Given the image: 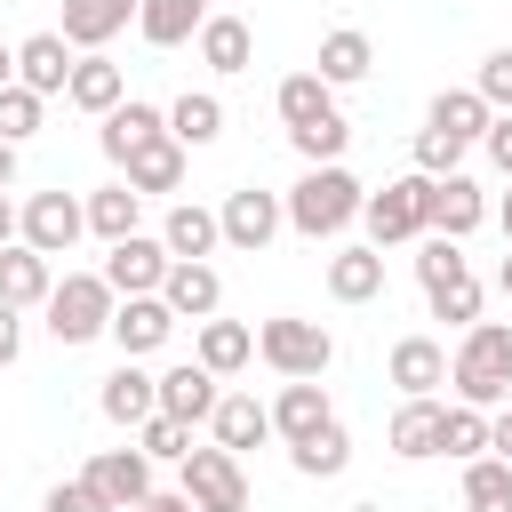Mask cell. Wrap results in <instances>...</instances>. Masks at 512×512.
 Returning <instances> with one entry per match:
<instances>
[{"instance_id":"37","label":"cell","mask_w":512,"mask_h":512,"mask_svg":"<svg viewBox=\"0 0 512 512\" xmlns=\"http://www.w3.org/2000/svg\"><path fill=\"white\" fill-rule=\"evenodd\" d=\"M464 512H512V464L504 456H472L464 464Z\"/></svg>"},{"instance_id":"13","label":"cell","mask_w":512,"mask_h":512,"mask_svg":"<svg viewBox=\"0 0 512 512\" xmlns=\"http://www.w3.org/2000/svg\"><path fill=\"white\" fill-rule=\"evenodd\" d=\"M488 224V192L456 168V176H432V216H424V232H440V240H472Z\"/></svg>"},{"instance_id":"49","label":"cell","mask_w":512,"mask_h":512,"mask_svg":"<svg viewBox=\"0 0 512 512\" xmlns=\"http://www.w3.org/2000/svg\"><path fill=\"white\" fill-rule=\"evenodd\" d=\"M488 456H504V464H512V400H504V408H488Z\"/></svg>"},{"instance_id":"6","label":"cell","mask_w":512,"mask_h":512,"mask_svg":"<svg viewBox=\"0 0 512 512\" xmlns=\"http://www.w3.org/2000/svg\"><path fill=\"white\" fill-rule=\"evenodd\" d=\"M80 232H88V208H80L64 184H56V192H32V200L16 208V240H24L32 256H72Z\"/></svg>"},{"instance_id":"4","label":"cell","mask_w":512,"mask_h":512,"mask_svg":"<svg viewBox=\"0 0 512 512\" xmlns=\"http://www.w3.org/2000/svg\"><path fill=\"white\" fill-rule=\"evenodd\" d=\"M112 304H120V296L104 288V272H64L40 312H48V336H56V344H96V336L112 328Z\"/></svg>"},{"instance_id":"34","label":"cell","mask_w":512,"mask_h":512,"mask_svg":"<svg viewBox=\"0 0 512 512\" xmlns=\"http://www.w3.org/2000/svg\"><path fill=\"white\" fill-rule=\"evenodd\" d=\"M272 104H280V120H288V136H296V128H312V120L336 112V88H328L320 72H288V80L272 88Z\"/></svg>"},{"instance_id":"15","label":"cell","mask_w":512,"mask_h":512,"mask_svg":"<svg viewBox=\"0 0 512 512\" xmlns=\"http://www.w3.org/2000/svg\"><path fill=\"white\" fill-rule=\"evenodd\" d=\"M96 408H104V424H120V432H136L144 416H160V376H152V368H136V360H120V368L104 376V392H96Z\"/></svg>"},{"instance_id":"16","label":"cell","mask_w":512,"mask_h":512,"mask_svg":"<svg viewBox=\"0 0 512 512\" xmlns=\"http://www.w3.org/2000/svg\"><path fill=\"white\" fill-rule=\"evenodd\" d=\"M72 48H64V32H32V40H16V88H32L40 104L48 96H64V80H72Z\"/></svg>"},{"instance_id":"44","label":"cell","mask_w":512,"mask_h":512,"mask_svg":"<svg viewBox=\"0 0 512 512\" xmlns=\"http://www.w3.org/2000/svg\"><path fill=\"white\" fill-rule=\"evenodd\" d=\"M472 96H480L488 112H512V48H488V56H480V72H472Z\"/></svg>"},{"instance_id":"22","label":"cell","mask_w":512,"mask_h":512,"mask_svg":"<svg viewBox=\"0 0 512 512\" xmlns=\"http://www.w3.org/2000/svg\"><path fill=\"white\" fill-rule=\"evenodd\" d=\"M160 304L176 312V320H216V304H224V280H216V264H168V280H160Z\"/></svg>"},{"instance_id":"1","label":"cell","mask_w":512,"mask_h":512,"mask_svg":"<svg viewBox=\"0 0 512 512\" xmlns=\"http://www.w3.org/2000/svg\"><path fill=\"white\" fill-rule=\"evenodd\" d=\"M360 200H368V184L336 160V168H304V176L280 192V216H288V232H304V240H336L344 224H360Z\"/></svg>"},{"instance_id":"10","label":"cell","mask_w":512,"mask_h":512,"mask_svg":"<svg viewBox=\"0 0 512 512\" xmlns=\"http://www.w3.org/2000/svg\"><path fill=\"white\" fill-rule=\"evenodd\" d=\"M80 480H88L112 512H136V504L152 496V456H144V448H96Z\"/></svg>"},{"instance_id":"5","label":"cell","mask_w":512,"mask_h":512,"mask_svg":"<svg viewBox=\"0 0 512 512\" xmlns=\"http://www.w3.org/2000/svg\"><path fill=\"white\" fill-rule=\"evenodd\" d=\"M424 216H432V176H392L384 192L360 200V224H368V248H400V240H424Z\"/></svg>"},{"instance_id":"33","label":"cell","mask_w":512,"mask_h":512,"mask_svg":"<svg viewBox=\"0 0 512 512\" xmlns=\"http://www.w3.org/2000/svg\"><path fill=\"white\" fill-rule=\"evenodd\" d=\"M488 120H496V112H488V104H480L472 88H440V96H432V112H424V128H440V136H456L464 152H472V144L488 136Z\"/></svg>"},{"instance_id":"12","label":"cell","mask_w":512,"mask_h":512,"mask_svg":"<svg viewBox=\"0 0 512 512\" xmlns=\"http://www.w3.org/2000/svg\"><path fill=\"white\" fill-rule=\"evenodd\" d=\"M128 24H136V0H64V24L56 32H64L72 56H104Z\"/></svg>"},{"instance_id":"7","label":"cell","mask_w":512,"mask_h":512,"mask_svg":"<svg viewBox=\"0 0 512 512\" xmlns=\"http://www.w3.org/2000/svg\"><path fill=\"white\" fill-rule=\"evenodd\" d=\"M184 504L192 512H248V472H240V456H224L216 440L208 448H184Z\"/></svg>"},{"instance_id":"19","label":"cell","mask_w":512,"mask_h":512,"mask_svg":"<svg viewBox=\"0 0 512 512\" xmlns=\"http://www.w3.org/2000/svg\"><path fill=\"white\" fill-rule=\"evenodd\" d=\"M272 408V432L296 448V440H312L320 424H336V408H328V384H312V376H296V384H280V400H264Z\"/></svg>"},{"instance_id":"51","label":"cell","mask_w":512,"mask_h":512,"mask_svg":"<svg viewBox=\"0 0 512 512\" xmlns=\"http://www.w3.org/2000/svg\"><path fill=\"white\" fill-rule=\"evenodd\" d=\"M8 240H16V200L0 192V248H8Z\"/></svg>"},{"instance_id":"2","label":"cell","mask_w":512,"mask_h":512,"mask_svg":"<svg viewBox=\"0 0 512 512\" xmlns=\"http://www.w3.org/2000/svg\"><path fill=\"white\" fill-rule=\"evenodd\" d=\"M448 384L464 408H504L512 400V328L504 320H472L456 360H448Z\"/></svg>"},{"instance_id":"39","label":"cell","mask_w":512,"mask_h":512,"mask_svg":"<svg viewBox=\"0 0 512 512\" xmlns=\"http://www.w3.org/2000/svg\"><path fill=\"white\" fill-rule=\"evenodd\" d=\"M288 144L304 152V168H336V160H344V144H352V120H344V112H328V120H312V128H296Z\"/></svg>"},{"instance_id":"43","label":"cell","mask_w":512,"mask_h":512,"mask_svg":"<svg viewBox=\"0 0 512 512\" xmlns=\"http://www.w3.org/2000/svg\"><path fill=\"white\" fill-rule=\"evenodd\" d=\"M136 448H144L152 464H184V448H192V432H184L176 416H144V424H136Z\"/></svg>"},{"instance_id":"18","label":"cell","mask_w":512,"mask_h":512,"mask_svg":"<svg viewBox=\"0 0 512 512\" xmlns=\"http://www.w3.org/2000/svg\"><path fill=\"white\" fill-rule=\"evenodd\" d=\"M160 248H168V264H208V256L224 248V232H216V208H200V200H176V208L160 216Z\"/></svg>"},{"instance_id":"36","label":"cell","mask_w":512,"mask_h":512,"mask_svg":"<svg viewBox=\"0 0 512 512\" xmlns=\"http://www.w3.org/2000/svg\"><path fill=\"white\" fill-rule=\"evenodd\" d=\"M288 464H296L304 480H336V472L352 464V432H344V424H320L312 440H296V448H288Z\"/></svg>"},{"instance_id":"42","label":"cell","mask_w":512,"mask_h":512,"mask_svg":"<svg viewBox=\"0 0 512 512\" xmlns=\"http://www.w3.org/2000/svg\"><path fill=\"white\" fill-rule=\"evenodd\" d=\"M456 272H472V264H464V240L424 232V248H416V280H424V288H440V280H456Z\"/></svg>"},{"instance_id":"29","label":"cell","mask_w":512,"mask_h":512,"mask_svg":"<svg viewBox=\"0 0 512 512\" xmlns=\"http://www.w3.org/2000/svg\"><path fill=\"white\" fill-rule=\"evenodd\" d=\"M208 24V0H136V40L144 48H184Z\"/></svg>"},{"instance_id":"11","label":"cell","mask_w":512,"mask_h":512,"mask_svg":"<svg viewBox=\"0 0 512 512\" xmlns=\"http://www.w3.org/2000/svg\"><path fill=\"white\" fill-rule=\"evenodd\" d=\"M112 344H120V360H152L168 336H176V312L160 304V296H120L112 304V328H104Z\"/></svg>"},{"instance_id":"35","label":"cell","mask_w":512,"mask_h":512,"mask_svg":"<svg viewBox=\"0 0 512 512\" xmlns=\"http://www.w3.org/2000/svg\"><path fill=\"white\" fill-rule=\"evenodd\" d=\"M80 208H88V232H96L104 248H112V240H128V232H136V216H144V200H136L128 184H104V192H88Z\"/></svg>"},{"instance_id":"50","label":"cell","mask_w":512,"mask_h":512,"mask_svg":"<svg viewBox=\"0 0 512 512\" xmlns=\"http://www.w3.org/2000/svg\"><path fill=\"white\" fill-rule=\"evenodd\" d=\"M136 512H192V504H184V488H176V496H160V488H152V496H144Z\"/></svg>"},{"instance_id":"24","label":"cell","mask_w":512,"mask_h":512,"mask_svg":"<svg viewBox=\"0 0 512 512\" xmlns=\"http://www.w3.org/2000/svg\"><path fill=\"white\" fill-rule=\"evenodd\" d=\"M440 408H448V400H400V408H392V424H384V448H392L400 464L440 456Z\"/></svg>"},{"instance_id":"40","label":"cell","mask_w":512,"mask_h":512,"mask_svg":"<svg viewBox=\"0 0 512 512\" xmlns=\"http://www.w3.org/2000/svg\"><path fill=\"white\" fill-rule=\"evenodd\" d=\"M424 304H432V320H456V328H472V320H480V280H472V272H456V280L424 288Z\"/></svg>"},{"instance_id":"45","label":"cell","mask_w":512,"mask_h":512,"mask_svg":"<svg viewBox=\"0 0 512 512\" xmlns=\"http://www.w3.org/2000/svg\"><path fill=\"white\" fill-rule=\"evenodd\" d=\"M456 168H464V144L440 128H416V176H456Z\"/></svg>"},{"instance_id":"48","label":"cell","mask_w":512,"mask_h":512,"mask_svg":"<svg viewBox=\"0 0 512 512\" xmlns=\"http://www.w3.org/2000/svg\"><path fill=\"white\" fill-rule=\"evenodd\" d=\"M16 352H24V312L0 304V368H16Z\"/></svg>"},{"instance_id":"28","label":"cell","mask_w":512,"mask_h":512,"mask_svg":"<svg viewBox=\"0 0 512 512\" xmlns=\"http://www.w3.org/2000/svg\"><path fill=\"white\" fill-rule=\"evenodd\" d=\"M192 360L224 384V376H240L248 360H256V328H240V320H200V336H192Z\"/></svg>"},{"instance_id":"3","label":"cell","mask_w":512,"mask_h":512,"mask_svg":"<svg viewBox=\"0 0 512 512\" xmlns=\"http://www.w3.org/2000/svg\"><path fill=\"white\" fill-rule=\"evenodd\" d=\"M256 360L280 376V384H296V376H328V360H336V336L320 328V320H296V312H280V320H264L256 328Z\"/></svg>"},{"instance_id":"8","label":"cell","mask_w":512,"mask_h":512,"mask_svg":"<svg viewBox=\"0 0 512 512\" xmlns=\"http://www.w3.org/2000/svg\"><path fill=\"white\" fill-rule=\"evenodd\" d=\"M216 232H224V248H240V256H264V248L288 232V216H280V192H256V184L224 192V208H216Z\"/></svg>"},{"instance_id":"53","label":"cell","mask_w":512,"mask_h":512,"mask_svg":"<svg viewBox=\"0 0 512 512\" xmlns=\"http://www.w3.org/2000/svg\"><path fill=\"white\" fill-rule=\"evenodd\" d=\"M16 184V144H0V192Z\"/></svg>"},{"instance_id":"56","label":"cell","mask_w":512,"mask_h":512,"mask_svg":"<svg viewBox=\"0 0 512 512\" xmlns=\"http://www.w3.org/2000/svg\"><path fill=\"white\" fill-rule=\"evenodd\" d=\"M352 512H384V504H352Z\"/></svg>"},{"instance_id":"38","label":"cell","mask_w":512,"mask_h":512,"mask_svg":"<svg viewBox=\"0 0 512 512\" xmlns=\"http://www.w3.org/2000/svg\"><path fill=\"white\" fill-rule=\"evenodd\" d=\"M440 456H456V464H472V456H488V408H440Z\"/></svg>"},{"instance_id":"55","label":"cell","mask_w":512,"mask_h":512,"mask_svg":"<svg viewBox=\"0 0 512 512\" xmlns=\"http://www.w3.org/2000/svg\"><path fill=\"white\" fill-rule=\"evenodd\" d=\"M496 288H504V296H512V248H504V264H496Z\"/></svg>"},{"instance_id":"26","label":"cell","mask_w":512,"mask_h":512,"mask_svg":"<svg viewBox=\"0 0 512 512\" xmlns=\"http://www.w3.org/2000/svg\"><path fill=\"white\" fill-rule=\"evenodd\" d=\"M216 136H224V96H216V88H184V96L168 104V144L208 152Z\"/></svg>"},{"instance_id":"32","label":"cell","mask_w":512,"mask_h":512,"mask_svg":"<svg viewBox=\"0 0 512 512\" xmlns=\"http://www.w3.org/2000/svg\"><path fill=\"white\" fill-rule=\"evenodd\" d=\"M48 288H56V272H48V256H32L24 240H8V248H0V304H16V312H32V304H48Z\"/></svg>"},{"instance_id":"17","label":"cell","mask_w":512,"mask_h":512,"mask_svg":"<svg viewBox=\"0 0 512 512\" xmlns=\"http://www.w3.org/2000/svg\"><path fill=\"white\" fill-rule=\"evenodd\" d=\"M152 136H168V112H160V104H144V96L112 104V112H104V128H96V144H104V160H112V168H128V152H144Z\"/></svg>"},{"instance_id":"14","label":"cell","mask_w":512,"mask_h":512,"mask_svg":"<svg viewBox=\"0 0 512 512\" xmlns=\"http://www.w3.org/2000/svg\"><path fill=\"white\" fill-rule=\"evenodd\" d=\"M216 400H224V384H216L200 360L160 368V416H176L184 432H192V424H208V416H216Z\"/></svg>"},{"instance_id":"23","label":"cell","mask_w":512,"mask_h":512,"mask_svg":"<svg viewBox=\"0 0 512 512\" xmlns=\"http://www.w3.org/2000/svg\"><path fill=\"white\" fill-rule=\"evenodd\" d=\"M384 368H392V384H400V400H432V392L448 384V352H440L432 336H400Z\"/></svg>"},{"instance_id":"20","label":"cell","mask_w":512,"mask_h":512,"mask_svg":"<svg viewBox=\"0 0 512 512\" xmlns=\"http://www.w3.org/2000/svg\"><path fill=\"white\" fill-rule=\"evenodd\" d=\"M208 432H216V448H224V456H248V448H264V440H272V408H264L256 392H224V400H216V416H208Z\"/></svg>"},{"instance_id":"41","label":"cell","mask_w":512,"mask_h":512,"mask_svg":"<svg viewBox=\"0 0 512 512\" xmlns=\"http://www.w3.org/2000/svg\"><path fill=\"white\" fill-rule=\"evenodd\" d=\"M40 112H48V104H40L32 88H0V144L24 152V136H40Z\"/></svg>"},{"instance_id":"21","label":"cell","mask_w":512,"mask_h":512,"mask_svg":"<svg viewBox=\"0 0 512 512\" xmlns=\"http://www.w3.org/2000/svg\"><path fill=\"white\" fill-rule=\"evenodd\" d=\"M64 104H72V112H88V120H104L112 104H128V72H120L112 56H80V64H72V80H64Z\"/></svg>"},{"instance_id":"47","label":"cell","mask_w":512,"mask_h":512,"mask_svg":"<svg viewBox=\"0 0 512 512\" xmlns=\"http://www.w3.org/2000/svg\"><path fill=\"white\" fill-rule=\"evenodd\" d=\"M480 152H488V160H496V176L512 184V112H496V120H488V136H480Z\"/></svg>"},{"instance_id":"25","label":"cell","mask_w":512,"mask_h":512,"mask_svg":"<svg viewBox=\"0 0 512 512\" xmlns=\"http://www.w3.org/2000/svg\"><path fill=\"white\" fill-rule=\"evenodd\" d=\"M192 40H200V64H208L216 80H232V72L256 64V32H248L240 16H216V8H208V24H200Z\"/></svg>"},{"instance_id":"52","label":"cell","mask_w":512,"mask_h":512,"mask_svg":"<svg viewBox=\"0 0 512 512\" xmlns=\"http://www.w3.org/2000/svg\"><path fill=\"white\" fill-rule=\"evenodd\" d=\"M488 216H496V232H504V248H512V192H504V200H496Z\"/></svg>"},{"instance_id":"31","label":"cell","mask_w":512,"mask_h":512,"mask_svg":"<svg viewBox=\"0 0 512 512\" xmlns=\"http://www.w3.org/2000/svg\"><path fill=\"white\" fill-rule=\"evenodd\" d=\"M120 184H128L136 200H160V192H176V184H184V144H168V136H152L144 152H128V168H120Z\"/></svg>"},{"instance_id":"54","label":"cell","mask_w":512,"mask_h":512,"mask_svg":"<svg viewBox=\"0 0 512 512\" xmlns=\"http://www.w3.org/2000/svg\"><path fill=\"white\" fill-rule=\"evenodd\" d=\"M0 88H16V48H0Z\"/></svg>"},{"instance_id":"27","label":"cell","mask_w":512,"mask_h":512,"mask_svg":"<svg viewBox=\"0 0 512 512\" xmlns=\"http://www.w3.org/2000/svg\"><path fill=\"white\" fill-rule=\"evenodd\" d=\"M328 296L336 304H376L384 296V248H368V240L360 248H336L328 256Z\"/></svg>"},{"instance_id":"30","label":"cell","mask_w":512,"mask_h":512,"mask_svg":"<svg viewBox=\"0 0 512 512\" xmlns=\"http://www.w3.org/2000/svg\"><path fill=\"white\" fill-rule=\"evenodd\" d=\"M368 64H376V40H368V32H352V24L320 32V56H312V72H320L328 88H352V80H368Z\"/></svg>"},{"instance_id":"9","label":"cell","mask_w":512,"mask_h":512,"mask_svg":"<svg viewBox=\"0 0 512 512\" xmlns=\"http://www.w3.org/2000/svg\"><path fill=\"white\" fill-rule=\"evenodd\" d=\"M160 280H168L160 232H128V240L104 248V288H112V296H160Z\"/></svg>"},{"instance_id":"46","label":"cell","mask_w":512,"mask_h":512,"mask_svg":"<svg viewBox=\"0 0 512 512\" xmlns=\"http://www.w3.org/2000/svg\"><path fill=\"white\" fill-rule=\"evenodd\" d=\"M40 512H112V504H104L88 480H56V488L40 496Z\"/></svg>"}]
</instances>
